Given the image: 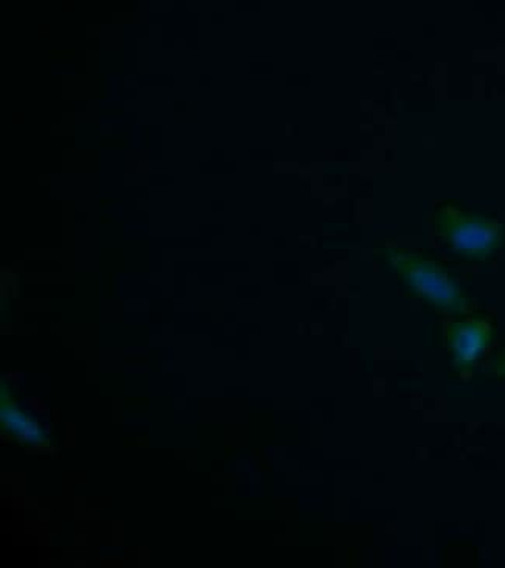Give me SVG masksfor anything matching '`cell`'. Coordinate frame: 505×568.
<instances>
[{"mask_svg":"<svg viewBox=\"0 0 505 568\" xmlns=\"http://www.w3.org/2000/svg\"><path fill=\"white\" fill-rule=\"evenodd\" d=\"M387 263L400 275L412 294L425 300L435 310L453 315L473 313L472 300L466 297L448 271L426 256L404 248L388 247L384 251Z\"/></svg>","mask_w":505,"mask_h":568,"instance_id":"6da1fadb","label":"cell"},{"mask_svg":"<svg viewBox=\"0 0 505 568\" xmlns=\"http://www.w3.org/2000/svg\"><path fill=\"white\" fill-rule=\"evenodd\" d=\"M434 227L456 254L473 262H485L505 240V229L499 221L451 205L435 212Z\"/></svg>","mask_w":505,"mask_h":568,"instance_id":"7a4b0ae2","label":"cell"},{"mask_svg":"<svg viewBox=\"0 0 505 568\" xmlns=\"http://www.w3.org/2000/svg\"><path fill=\"white\" fill-rule=\"evenodd\" d=\"M446 346L458 373H469L487 353L495 328L488 318L472 317L453 322L445 329Z\"/></svg>","mask_w":505,"mask_h":568,"instance_id":"3957f363","label":"cell"},{"mask_svg":"<svg viewBox=\"0 0 505 568\" xmlns=\"http://www.w3.org/2000/svg\"><path fill=\"white\" fill-rule=\"evenodd\" d=\"M484 373L489 377L505 379V349L497 353L496 356L485 365Z\"/></svg>","mask_w":505,"mask_h":568,"instance_id":"277c9868","label":"cell"}]
</instances>
